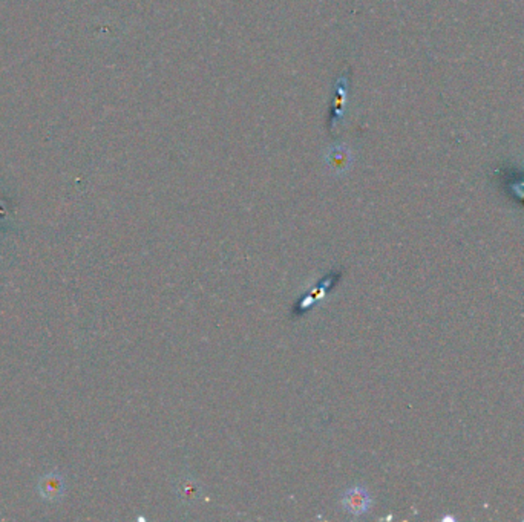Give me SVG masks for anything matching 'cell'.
<instances>
[{
  "instance_id": "obj_1",
  "label": "cell",
  "mask_w": 524,
  "mask_h": 522,
  "mask_svg": "<svg viewBox=\"0 0 524 522\" xmlns=\"http://www.w3.org/2000/svg\"><path fill=\"white\" fill-rule=\"evenodd\" d=\"M373 498L364 485H353L342 495V506L354 516H362L371 507Z\"/></svg>"
},
{
  "instance_id": "obj_2",
  "label": "cell",
  "mask_w": 524,
  "mask_h": 522,
  "mask_svg": "<svg viewBox=\"0 0 524 522\" xmlns=\"http://www.w3.org/2000/svg\"><path fill=\"white\" fill-rule=\"evenodd\" d=\"M200 485L192 478H183L177 483V493L184 502H193L200 496Z\"/></svg>"
}]
</instances>
